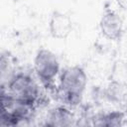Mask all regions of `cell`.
<instances>
[{
	"label": "cell",
	"mask_w": 127,
	"mask_h": 127,
	"mask_svg": "<svg viewBox=\"0 0 127 127\" xmlns=\"http://www.w3.org/2000/svg\"><path fill=\"white\" fill-rule=\"evenodd\" d=\"M86 84L85 70L79 65L68 66L60 72L58 92L65 104L75 106L81 101Z\"/></svg>",
	"instance_id": "6da1fadb"
},
{
	"label": "cell",
	"mask_w": 127,
	"mask_h": 127,
	"mask_svg": "<svg viewBox=\"0 0 127 127\" xmlns=\"http://www.w3.org/2000/svg\"><path fill=\"white\" fill-rule=\"evenodd\" d=\"M6 84L7 87L2 85L1 87L5 88L14 100L33 108L40 102V87L31 74L26 72L14 73Z\"/></svg>",
	"instance_id": "7a4b0ae2"
},
{
	"label": "cell",
	"mask_w": 127,
	"mask_h": 127,
	"mask_svg": "<svg viewBox=\"0 0 127 127\" xmlns=\"http://www.w3.org/2000/svg\"><path fill=\"white\" fill-rule=\"evenodd\" d=\"M34 69L42 84L49 89L55 86V78L61 72L58 58L47 49H41L37 52L34 59Z\"/></svg>",
	"instance_id": "3957f363"
},
{
	"label": "cell",
	"mask_w": 127,
	"mask_h": 127,
	"mask_svg": "<svg viewBox=\"0 0 127 127\" xmlns=\"http://www.w3.org/2000/svg\"><path fill=\"white\" fill-rule=\"evenodd\" d=\"M99 28L104 38L116 41L121 38L123 33V22L116 12L106 10L100 19Z\"/></svg>",
	"instance_id": "277c9868"
},
{
	"label": "cell",
	"mask_w": 127,
	"mask_h": 127,
	"mask_svg": "<svg viewBox=\"0 0 127 127\" xmlns=\"http://www.w3.org/2000/svg\"><path fill=\"white\" fill-rule=\"evenodd\" d=\"M72 30V22L68 15L54 11L49 21V31L53 38L63 40L66 39Z\"/></svg>",
	"instance_id": "5b68a950"
},
{
	"label": "cell",
	"mask_w": 127,
	"mask_h": 127,
	"mask_svg": "<svg viewBox=\"0 0 127 127\" xmlns=\"http://www.w3.org/2000/svg\"><path fill=\"white\" fill-rule=\"evenodd\" d=\"M72 114L71 112L64 107L58 106L51 109L46 118L47 126H69L72 124Z\"/></svg>",
	"instance_id": "8992f818"
},
{
	"label": "cell",
	"mask_w": 127,
	"mask_h": 127,
	"mask_svg": "<svg viewBox=\"0 0 127 127\" xmlns=\"http://www.w3.org/2000/svg\"><path fill=\"white\" fill-rule=\"evenodd\" d=\"M124 114L119 111H112L102 114L94 120V125L97 126H120L123 122Z\"/></svg>",
	"instance_id": "52a82bcc"
},
{
	"label": "cell",
	"mask_w": 127,
	"mask_h": 127,
	"mask_svg": "<svg viewBox=\"0 0 127 127\" xmlns=\"http://www.w3.org/2000/svg\"><path fill=\"white\" fill-rule=\"evenodd\" d=\"M127 95V84L111 81L106 89V96L112 101L122 100Z\"/></svg>",
	"instance_id": "ba28073f"
},
{
	"label": "cell",
	"mask_w": 127,
	"mask_h": 127,
	"mask_svg": "<svg viewBox=\"0 0 127 127\" xmlns=\"http://www.w3.org/2000/svg\"><path fill=\"white\" fill-rule=\"evenodd\" d=\"M110 80L127 84V64L123 63L115 64L110 76Z\"/></svg>",
	"instance_id": "9c48e42d"
},
{
	"label": "cell",
	"mask_w": 127,
	"mask_h": 127,
	"mask_svg": "<svg viewBox=\"0 0 127 127\" xmlns=\"http://www.w3.org/2000/svg\"><path fill=\"white\" fill-rule=\"evenodd\" d=\"M116 2L122 9H127V0H116Z\"/></svg>",
	"instance_id": "30bf717a"
}]
</instances>
